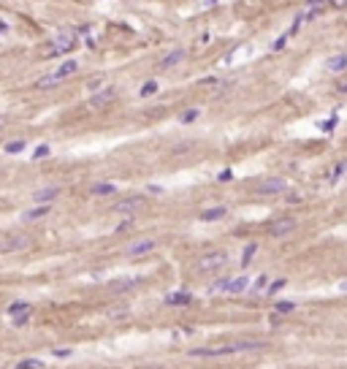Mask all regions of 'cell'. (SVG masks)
Returning <instances> with one entry per match:
<instances>
[{
  "mask_svg": "<svg viewBox=\"0 0 347 369\" xmlns=\"http://www.w3.org/2000/svg\"><path fill=\"white\" fill-rule=\"evenodd\" d=\"M225 263H228V255H225L223 250H217V252H206V255L195 263V269H198V272H217Z\"/></svg>",
  "mask_w": 347,
  "mask_h": 369,
  "instance_id": "6da1fadb",
  "label": "cell"
},
{
  "mask_svg": "<svg viewBox=\"0 0 347 369\" xmlns=\"http://www.w3.org/2000/svg\"><path fill=\"white\" fill-rule=\"evenodd\" d=\"M285 190H288V182L282 180V177H266V180L258 184L260 195H277V193H285Z\"/></svg>",
  "mask_w": 347,
  "mask_h": 369,
  "instance_id": "7a4b0ae2",
  "label": "cell"
},
{
  "mask_svg": "<svg viewBox=\"0 0 347 369\" xmlns=\"http://www.w3.org/2000/svg\"><path fill=\"white\" fill-rule=\"evenodd\" d=\"M144 204H147V201H144L141 195H128V198H122V201L114 204V212H117V215H136Z\"/></svg>",
  "mask_w": 347,
  "mask_h": 369,
  "instance_id": "3957f363",
  "label": "cell"
},
{
  "mask_svg": "<svg viewBox=\"0 0 347 369\" xmlns=\"http://www.w3.org/2000/svg\"><path fill=\"white\" fill-rule=\"evenodd\" d=\"M298 223L293 220V217H280V220H274L269 226V236H274V239H282V236H288L290 231H296Z\"/></svg>",
  "mask_w": 347,
  "mask_h": 369,
  "instance_id": "277c9868",
  "label": "cell"
},
{
  "mask_svg": "<svg viewBox=\"0 0 347 369\" xmlns=\"http://www.w3.org/2000/svg\"><path fill=\"white\" fill-rule=\"evenodd\" d=\"M73 46H76L73 33H60V36L55 38V44H52V55H62V52L73 49Z\"/></svg>",
  "mask_w": 347,
  "mask_h": 369,
  "instance_id": "5b68a950",
  "label": "cell"
},
{
  "mask_svg": "<svg viewBox=\"0 0 347 369\" xmlns=\"http://www.w3.org/2000/svg\"><path fill=\"white\" fill-rule=\"evenodd\" d=\"M60 195V187H41L38 193H33V201L38 206H49V201H55Z\"/></svg>",
  "mask_w": 347,
  "mask_h": 369,
  "instance_id": "8992f818",
  "label": "cell"
},
{
  "mask_svg": "<svg viewBox=\"0 0 347 369\" xmlns=\"http://www.w3.org/2000/svg\"><path fill=\"white\" fill-rule=\"evenodd\" d=\"M112 101H114V87H106V90L95 92V95L90 98V106L92 109H103L106 103H112Z\"/></svg>",
  "mask_w": 347,
  "mask_h": 369,
  "instance_id": "52a82bcc",
  "label": "cell"
},
{
  "mask_svg": "<svg viewBox=\"0 0 347 369\" xmlns=\"http://www.w3.org/2000/svg\"><path fill=\"white\" fill-rule=\"evenodd\" d=\"M25 247H30V239H27V236H16V239H5L3 245H0V250L16 252V250H25Z\"/></svg>",
  "mask_w": 347,
  "mask_h": 369,
  "instance_id": "ba28073f",
  "label": "cell"
},
{
  "mask_svg": "<svg viewBox=\"0 0 347 369\" xmlns=\"http://www.w3.org/2000/svg\"><path fill=\"white\" fill-rule=\"evenodd\" d=\"M250 288V277L239 274V277H228V288H225V293H241Z\"/></svg>",
  "mask_w": 347,
  "mask_h": 369,
  "instance_id": "9c48e42d",
  "label": "cell"
},
{
  "mask_svg": "<svg viewBox=\"0 0 347 369\" xmlns=\"http://www.w3.org/2000/svg\"><path fill=\"white\" fill-rule=\"evenodd\" d=\"M136 285H138V280H133V277H122V280H117V282H109V291H112V293H125V291H133Z\"/></svg>",
  "mask_w": 347,
  "mask_h": 369,
  "instance_id": "30bf717a",
  "label": "cell"
},
{
  "mask_svg": "<svg viewBox=\"0 0 347 369\" xmlns=\"http://www.w3.org/2000/svg\"><path fill=\"white\" fill-rule=\"evenodd\" d=\"M326 71L331 73H339V71H347V55H334L326 60Z\"/></svg>",
  "mask_w": 347,
  "mask_h": 369,
  "instance_id": "8fae6325",
  "label": "cell"
},
{
  "mask_svg": "<svg viewBox=\"0 0 347 369\" xmlns=\"http://www.w3.org/2000/svg\"><path fill=\"white\" fill-rule=\"evenodd\" d=\"M76 71H79V62H76V60H65V62H62V65L55 71V79H57V82H62V79H68L71 73H76Z\"/></svg>",
  "mask_w": 347,
  "mask_h": 369,
  "instance_id": "7c38bea8",
  "label": "cell"
},
{
  "mask_svg": "<svg viewBox=\"0 0 347 369\" xmlns=\"http://www.w3.org/2000/svg\"><path fill=\"white\" fill-rule=\"evenodd\" d=\"M149 250H155V239H141L128 247V255H141V252H149Z\"/></svg>",
  "mask_w": 347,
  "mask_h": 369,
  "instance_id": "4fadbf2b",
  "label": "cell"
},
{
  "mask_svg": "<svg viewBox=\"0 0 347 369\" xmlns=\"http://www.w3.org/2000/svg\"><path fill=\"white\" fill-rule=\"evenodd\" d=\"M190 302H193L190 293H169L166 296V304H171V307H187Z\"/></svg>",
  "mask_w": 347,
  "mask_h": 369,
  "instance_id": "5bb4252c",
  "label": "cell"
},
{
  "mask_svg": "<svg viewBox=\"0 0 347 369\" xmlns=\"http://www.w3.org/2000/svg\"><path fill=\"white\" fill-rule=\"evenodd\" d=\"M182 60H184V49H174V52H169V55L160 60V65H163V68H174V65H179Z\"/></svg>",
  "mask_w": 347,
  "mask_h": 369,
  "instance_id": "9a60e30c",
  "label": "cell"
},
{
  "mask_svg": "<svg viewBox=\"0 0 347 369\" xmlns=\"http://www.w3.org/2000/svg\"><path fill=\"white\" fill-rule=\"evenodd\" d=\"M225 217V206H212V209L201 212V220L204 223H212V220H223Z\"/></svg>",
  "mask_w": 347,
  "mask_h": 369,
  "instance_id": "2e32d148",
  "label": "cell"
},
{
  "mask_svg": "<svg viewBox=\"0 0 347 369\" xmlns=\"http://www.w3.org/2000/svg\"><path fill=\"white\" fill-rule=\"evenodd\" d=\"M49 215V206H36V209H27L25 215H22V220H41V217H46Z\"/></svg>",
  "mask_w": 347,
  "mask_h": 369,
  "instance_id": "e0dca14e",
  "label": "cell"
},
{
  "mask_svg": "<svg viewBox=\"0 0 347 369\" xmlns=\"http://www.w3.org/2000/svg\"><path fill=\"white\" fill-rule=\"evenodd\" d=\"M25 312H30V302H14V304H8V315H11V318H19V315H25Z\"/></svg>",
  "mask_w": 347,
  "mask_h": 369,
  "instance_id": "ac0fdd59",
  "label": "cell"
},
{
  "mask_svg": "<svg viewBox=\"0 0 347 369\" xmlns=\"http://www.w3.org/2000/svg\"><path fill=\"white\" fill-rule=\"evenodd\" d=\"M106 315H109V320H122V318H128V315H130V307H128V304H119V307H112Z\"/></svg>",
  "mask_w": 347,
  "mask_h": 369,
  "instance_id": "d6986e66",
  "label": "cell"
},
{
  "mask_svg": "<svg viewBox=\"0 0 347 369\" xmlns=\"http://www.w3.org/2000/svg\"><path fill=\"white\" fill-rule=\"evenodd\" d=\"M114 190H117V187H114L112 182H98V184H92L90 193H92V195H112Z\"/></svg>",
  "mask_w": 347,
  "mask_h": 369,
  "instance_id": "ffe728a7",
  "label": "cell"
},
{
  "mask_svg": "<svg viewBox=\"0 0 347 369\" xmlns=\"http://www.w3.org/2000/svg\"><path fill=\"white\" fill-rule=\"evenodd\" d=\"M41 367H44L41 359H22L14 369H41Z\"/></svg>",
  "mask_w": 347,
  "mask_h": 369,
  "instance_id": "44dd1931",
  "label": "cell"
},
{
  "mask_svg": "<svg viewBox=\"0 0 347 369\" xmlns=\"http://www.w3.org/2000/svg\"><path fill=\"white\" fill-rule=\"evenodd\" d=\"M5 152H8V155H19L22 152V149H25V141H22V138H16V141H8V144H5Z\"/></svg>",
  "mask_w": 347,
  "mask_h": 369,
  "instance_id": "7402d4cb",
  "label": "cell"
},
{
  "mask_svg": "<svg viewBox=\"0 0 347 369\" xmlns=\"http://www.w3.org/2000/svg\"><path fill=\"white\" fill-rule=\"evenodd\" d=\"M49 155H52V147H49V144H41V147H36V149H33V160L49 158Z\"/></svg>",
  "mask_w": 347,
  "mask_h": 369,
  "instance_id": "603a6c76",
  "label": "cell"
},
{
  "mask_svg": "<svg viewBox=\"0 0 347 369\" xmlns=\"http://www.w3.org/2000/svg\"><path fill=\"white\" fill-rule=\"evenodd\" d=\"M255 250H258V245H255V242H250V245L244 247V255H241V263H244V266H247V263L252 261V255H255Z\"/></svg>",
  "mask_w": 347,
  "mask_h": 369,
  "instance_id": "cb8c5ba5",
  "label": "cell"
},
{
  "mask_svg": "<svg viewBox=\"0 0 347 369\" xmlns=\"http://www.w3.org/2000/svg\"><path fill=\"white\" fill-rule=\"evenodd\" d=\"M252 291H255V293H260V291H269V277H266V274H260L258 280L252 282Z\"/></svg>",
  "mask_w": 347,
  "mask_h": 369,
  "instance_id": "d4e9b609",
  "label": "cell"
},
{
  "mask_svg": "<svg viewBox=\"0 0 347 369\" xmlns=\"http://www.w3.org/2000/svg\"><path fill=\"white\" fill-rule=\"evenodd\" d=\"M155 92H158V82H147L141 90H138V95H141V98H149V95H155Z\"/></svg>",
  "mask_w": 347,
  "mask_h": 369,
  "instance_id": "484cf974",
  "label": "cell"
},
{
  "mask_svg": "<svg viewBox=\"0 0 347 369\" xmlns=\"http://www.w3.org/2000/svg\"><path fill=\"white\" fill-rule=\"evenodd\" d=\"M198 109H187V112L182 114V117H179V123H193V120H198Z\"/></svg>",
  "mask_w": 347,
  "mask_h": 369,
  "instance_id": "4316f807",
  "label": "cell"
},
{
  "mask_svg": "<svg viewBox=\"0 0 347 369\" xmlns=\"http://www.w3.org/2000/svg\"><path fill=\"white\" fill-rule=\"evenodd\" d=\"M57 84V79H55V73H49V76H44V79H38V87L46 90V87H55Z\"/></svg>",
  "mask_w": 347,
  "mask_h": 369,
  "instance_id": "83f0119b",
  "label": "cell"
},
{
  "mask_svg": "<svg viewBox=\"0 0 347 369\" xmlns=\"http://www.w3.org/2000/svg\"><path fill=\"white\" fill-rule=\"evenodd\" d=\"M293 309H296V304H293V302H280V304H277V312H293Z\"/></svg>",
  "mask_w": 347,
  "mask_h": 369,
  "instance_id": "f1b7e54d",
  "label": "cell"
},
{
  "mask_svg": "<svg viewBox=\"0 0 347 369\" xmlns=\"http://www.w3.org/2000/svg\"><path fill=\"white\" fill-rule=\"evenodd\" d=\"M345 169H347V163H337V169L331 171V182H337L339 177H342V171H345Z\"/></svg>",
  "mask_w": 347,
  "mask_h": 369,
  "instance_id": "f546056e",
  "label": "cell"
},
{
  "mask_svg": "<svg viewBox=\"0 0 347 369\" xmlns=\"http://www.w3.org/2000/svg\"><path fill=\"white\" fill-rule=\"evenodd\" d=\"M285 282H288V280H274V282L269 285V293H277L280 288H285Z\"/></svg>",
  "mask_w": 347,
  "mask_h": 369,
  "instance_id": "4dcf8cb0",
  "label": "cell"
},
{
  "mask_svg": "<svg viewBox=\"0 0 347 369\" xmlns=\"http://www.w3.org/2000/svg\"><path fill=\"white\" fill-rule=\"evenodd\" d=\"M27 320H30V312H25V315H19V318H14V326H27Z\"/></svg>",
  "mask_w": 347,
  "mask_h": 369,
  "instance_id": "1f68e13d",
  "label": "cell"
},
{
  "mask_svg": "<svg viewBox=\"0 0 347 369\" xmlns=\"http://www.w3.org/2000/svg\"><path fill=\"white\" fill-rule=\"evenodd\" d=\"M101 84H103V82H101V79H92V82H90V84H87V90H92V92H98V90H101Z\"/></svg>",
  "mask_w": 347,
  "mask_h": 369,
  "instance_id": "d6a6232c",
  "label": "cell"
},
{
  "mask_svg": "<svg viewBox=\"0 0 347 369\" xmlns=\"http://www.w3.org/2000/svg\"><path fill=\"white\" fill-rule=\"evenodd\" d=\"M334 125H337V117H331L328 123H320V128L323 130H334Z\"/></svg>",
  "mask_w": 347,
  "mask_h": 369,
  "instance_id": "836d02e7",
  "label": "cell"
},
{
  "mask_svg": "<svg viewBox=\"0 0 347 369\" xmlns=\"http://www.w3.org/2000/svg\"><path fill=\"white\" fill-rule=\"evenodd\" d=\"M52 356H57V359H68V356H71V350H52Z\"/></svg>",
  "mask_w": 347,
  "mask_h": 369,
  "instance_id": "e575fe53",
  "label": "cell"
},
{
  "mask_svg": "<svg viewBox=\"0 0 347 369\" xmlns=\"http://www.w3.org/2000/svg\"><path fill=\"white\" fill-rule=\"evenodd\" d=\"M285 41H288V36H280V38H277V41L271 44V46H274V49H282V46H285Z\"/></svg>",
  "mask_w": 347,
  "mask_h": 369,
  "instance_id": "d590c367",
  "label": "cell"
},
{
  "mask_svg": "<svg viewBox=\"0 0 347 369\" xmlns=\"http://www.w3.org/2000/svg\"><path fill=\"white\" fill-rule=\"evenodd\" d=\"M8 30V25H5V22H0V33H5Z\"/></svg>",
  "mask_w": 347,
  "mask_h": 369,
  "instance_id": "8d00e7d4",
  "label": "cell"
},
{
  "mask_svg": "<svg viewBox=\"0 0 347 369\" xmlns=\"http://www.w3.org/2000/svg\"><path fill=\"white\" fill-rule=\"evenodd\" d=\"M339 92H347V82H342V84H339Z\"/></svg>",
  "mask_w": 347,
  "mask_h": 369,
  "instance_id": "74e56055",
  "label": "cell"
},
{
  "mask_svg": "<svg viewBox=\"0 0 347 369\" xmlns=\"http://www.w3.org/2000/svg\"><path fill=\"white\" fill-rule=\"evenodd\" d=\"M339 291H347V280H345V282H339Z\"/></svg>",
  "mask_w": 347,
  "mask_h": 369,
  "instance_id": "f35d334b",
  "label": "cell"
},
{
  "mask_svg": "<svg viewBox=\"0 0 347 369\" xmlns=\"http://www.w3.org/2000/svg\"><path fill=\"white\" fill-rule=\"evenodd\" d=\"M3 125H5V120H3V117H0V128H3Z\"/></svg>",
  "mask_w": 347,
  "mask_h": 369,
  "instance_id": "ab89813d",
  "label": "cell"
},
{
  "mask_svg": "<svg viewBox=\"0 0 347 369\" xmlns=\"http://www.w3.org/2000/svg\"><path fill=\"white\" fill-rule=\"evenodd\" d=\"M152 369H160V367H152Z\"/></svg>",
  "mask_w": 347,
  "mask_h": 369,
  "instance_id": "60d3db41",
  "label": "cell"
}]
</instances>
